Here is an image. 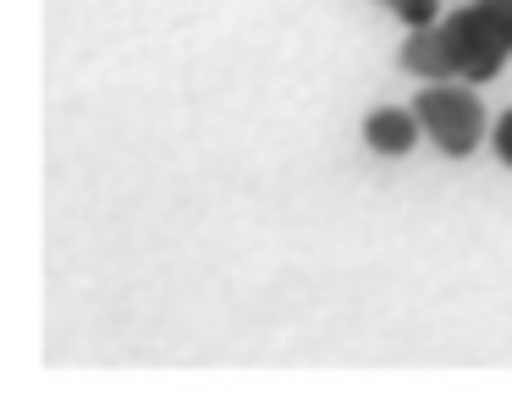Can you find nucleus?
<instances>
[{"instance_id": "1", "label": "nucleus", "mask_w": 512, "mask_h": 418, "mask_svg": "<svg viewBox=\"0 0 512 418\" xmlns=\"http://www.w3.org/2000/svg\"><path fill=\"white\" fill-rule=\"evenodd\" d=\"M512 55V0H463L452 17L413 28L397 61L424 83H490Z\"/></svg>"}, {"instance_id": "2", "label": "nucleus", "mask_w": 512, "mask_h": 418, "mask_svg": "<svg viewBox=\"0 0 512 418\" xmlns=\"http://www.w3.org/2000/svg\"><path fill=\"white\" fill-rule=\"evenodd\" d=\"M413 110L424 121V138L452 160L474 154L479 138H485V105L474 99V83H424Z\"/></svg>"}, {"instance_id": "3", "label": "nucleus", "mask_w": 512, "mask_h": 418, "mask_svg": "<svg viewBox=\"0 0 512 418\" xmlns=\"http://www.w3.org/2000/svg\"><path fill=\"white\" fill-rule=\"evenodd\" d=\"M424 138V121L419 110H402V105H375L364 116V143L375 154H386V160H402V154H413V143Z\"/></svg>"}, {"instance_id": "4", "label": "nucleus", "mask_w": 512, "mask_h": 418, "mask_svg": "<svg viewBox=\"0 0 512 418\" xmlns=\"http://www.w3.org/2000/svg\"><path fill=\"white\" fill-rule=\"evenodd\" d=\"M380 6H386L397 22H408V33H413V28H430V22H441V0H380Z\"/></svg>"}, {"instance_id": "5", "label": "nucleus", "mask_w": 512, "mask_h": 418, "mask_svg": "<svg viewBox=\"0 0 512 418\" xmlns=\"http://www.w3.org/2000/svg\"><path fill=\"white\" fill-rule=\"evenodd\" d=\"M490 149H496L501 165H512V105L496 116V127H490Z\"/></svg>"}]
</instances>
